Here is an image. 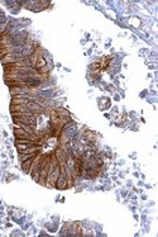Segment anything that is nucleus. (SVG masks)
Masks as SVG:
<instances>
[{
	"mask_svg": "<svg viewBox=\"0 0 158 237\" xmlns=\"http://www.w3.org/2000/svg\"><path fill=\"white\" fill-rule=\"evenodd\" d=\"M34 157H36V156H34ZM34 157H33V159H34ZM33 159H28V160H25V161H23V162H22V169H23V171H24L25 174H29V170H31V166H32Z\"/></svg>",
	"mask_w": 158,
	"mask_h": 237,
	"instance_id": "f03ea898",
	"label": "nucleus"
},
{
	"mask_svg": "<svg viewBox=\"0 0 158 237\" xmlns=\"http://www.w3.org/2000/svg\"><path fill=\"white\" fill-rule=\"evenodd\" d=\"M66 188H68L66 175L60 174V176H58V179H57V181H56V189H60V190H62V189H66Z\"/></svg>",
	"mask_w": 158,
	"mask_h": 237,
	"instance_id": "f257e3e1",
	"label": "nucleus"
},
{
	"mask_svg": "<svg viewBox=\"0 0 158 237\" xmlns=\"http://www.w3.org/2000/svg\"><path fill=\"white\" fill-rule=\"evenodd\" d=\"M41 152V151H39ZM39 152H34V154H19V160H20V162H23V161H25L28 159H33L34 156H37V154Z\"/></svg>",
	"mask_w": 158,
	"mask_h": 237,
	"instance_id": "7ed1b4c3",
	"label": "nucleus"
}]
</instances>
